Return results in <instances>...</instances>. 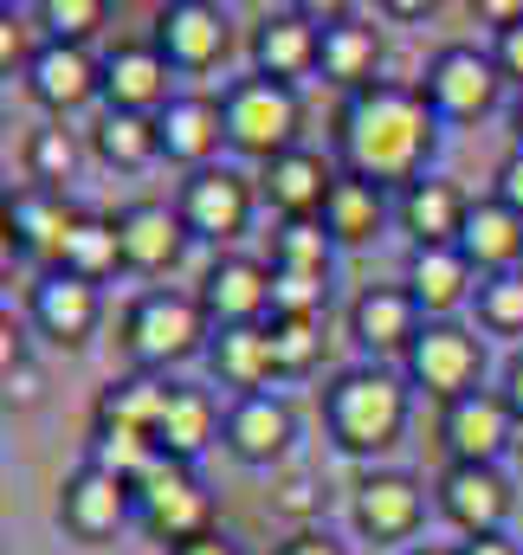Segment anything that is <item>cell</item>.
Here are the masks:
<instances>
[{"label": "cell", "mask_w": 523, "mask_h": 555, "mask_svg": "<svg viewBox=\"0 0 523 555\" xmlns=\"http://www.w3.org/2000/svg\"><path fill=\"white\" fill-rule=\"evenodd\" d=\"M472 317L485 336H523V272H498L479 284Z\"/></svg>", "instance_id": "cell-40"}, {"label": "cell", "mask_w": 523, "mask_h": 555, "mask_svg": "<svg viewBox=\"0 0 523 555\" xmlns=\"http://www.w3.org/2000/svg\"><path fill=\"white\" fill-rule=\"evenodd\" d=\"M130 491H136V530H142V537H155L162 550H181V543H194V537L220 530V524H214V491L194 478V465L155 459Z\"/></svg>", "instance_id": "cell-6"}, {"label": "cell", "mask_w": 523, "mask_h": 555, "mask_svg": "<svg viewBox=\"0 0 523 555\" xmlns=\"http://www.w3.org/2000/svg\"><path fill=\"white\" fill-rule=\"evenodd\" d=\"M479 20H492V26L505 33L511 20H523V0H479Z\"/></svg>", "instance_id": "cell-51"}, {"label": "cell", "mask_w": 523, "mask_h": 555, "mask_svg": "<svg viewBox=\"0 0 523 555\" xmlns=\"http://www.w3.org/2000/svg\"><path fill=\"white\" fill-rule=\"evenodd\" d=\"M375 72H382V26H375V13H349V7H343V13H323L317 78L336 85L343 98H356V91L382 85Z\"/></svg>", "instance_id": "cell-21"}, {"label": "cell", "mask_w": 523, "mask_h": 555, "mask_svg": "<svg viewBox=\"0 0 523 555\" xmlns=\"http://www.w3.org/2000/svg\"><path fill=\"white\" fill-rule=\"evenodd\" d=\"M400 375H407L413 395H426L439 408L479 395L485 388V336H479V323H459V317L426 323L413 336V349L400 356Z\"/></svg>", "instance_id": "cell-4"}, {"label": "cell", "mask_w": 523, "mask_h": 555, "mask_svg": "<svg viewBox=\"0 0 523 555\" xmlns=\"http://www.w3.org/2000/svg\"><path fill=\"white\" fill-rule=\"evenodd\" d=\"M220 408L207 388H188V382H168V408L155 420V452L175 459V465H194L214 439H220Z\"/></svg>", "instance_id": "cell-29"}, {"label": "cell", "mask_w": 523, "mask_h": 555, "mask_svg": "<svg viewBox=\"0 0 523 555\" xmlns=\"http://www.w3.org/2000/svg\"><path fill=\"white\" fill-rule=\"evenodd\" d=\"M439 446H446V465H505V452L523 446V426L511 420L498 388H479L439 408Z\"/></svg>", "instance_id": "cell-14"}, {"label": "cell", "mask_w": 523, "mask_h": 555, "mask_svg": "<svg viewBox=\"0 0 523 555\" xmlns=\"http://www.w3.org/2000/svg\"><path fill=\"white\" fill-rule=\"evenodd\" d=\"M336 175H343V162H330L323 149L297 142V149L271 155L259 168V201L278 220H317L323 201H330V188H336Z\"/></svg>", "instance_id": "cell-20"}, {"label": "cell", "mask_w": 523, "mask_h": 555, "mask_svg": "<svg viewBox=\"0 0 523 555\" xmlns=\"http://www.w3.org/2000/svg\"><path fill=\"white\" fill-rule=\"evenodd\" d=\"M492 59H498V72H505V85L523 91V20H511V26L492 39Z\"/></svg>", "instance_id": "cell-44"}, {"label": "cell", "mask_w": 523, "mask_h": 555, "mask_svg": "<svg viewBox=\"0 0 523 555\" xmlns=\"http://www.w3.org/2000/svg\"><path fill=\"white\" fill-rule=\"evenodd\" d=\"M492 201H505V207L523 220V149H511V155L498 162V175H492Z\"/></svg>", "instance_id": "cell-43"}, {"label": "cell", "mask_w": 523, "mask_h": 555, "mask_svg": "<svg viewBox=\"0 0 523 555\" xmlns=\"http://www.w3.org/2000/svg\"><path fill=\"white\" fill-rule=\"evenodd\" d=\"M472 214V194L446 175H420L413 188L394 194V227L407 233V246H459Z\"/></svg>", "instance_id": "cell-24"}, {"label": "cell", "mask_w": 523, "mask_h": 555, "mask_svg": "<svg viewBox=\"0 0 523 555\" xmlns=\"http://www.w3.org/2000/svg\"><path fill=\"white\" fill-rule=\"evenodd\" d=\"M498 395H505V408H511V420L523 426V349L505 362V375H498Z\"/></svg>", "instance_id": "cell-48"}, {"label": "cell", "mask_w": 523, "mask_h": 555, "mask_svg": "<svg viewBox=\"0 0 523 555\" xmlns=\"http://www.w3.org/2000/svg\"><path fill=\"white\" fill-rule=\"evenodd\" d=\"M117 246H124V272L162 278L181 266L188 253V227L175 214V201H130L117 207Z\"/></svg>", "instance_id": "cell-22"}, {"label": "cell", "mask_w": 523, "mask_h": 555, "mask_svg": "<svg viewBox=\"0 0 523 555\" xmlns=\"http://www.w3.org/2000/svg\"><path fill=\"white\" fill-rule=\"evenodd\" d=\"M330 266H336V246H330L323 220H278V233H271V272L330 278Z\"/></svg>", "instance_id": "cell-36"}, {"label": "cell", "mask_w": 523, "mask_h": 555, "mask_svg": "<svg viewBox=\"0 0 523 555\" xmlns=\"http://www.w3.org/2000/svg\"><path fill=\"white\" fill-rule=\"evenodd\" d=\"M59 524L78 543H111L117 530L136 524V491L124 478L98 472V465H78V472L59 478Z\"/></svg>", "instance_id": "cell-17"}, {"label": "cell", "mask_w": 523, "mask_h": 555, "mask_svg": "<svg viewBox=\"0 0 523 555\" xmlns=\"http://www.w3.org/2000/svg\"><path fill=\"white\" fill-rule=\"evenodd\" d=\"M194 297H201V310H207L214 330H259L265 317H271V266L253 259V253H220L201 272Z\"/></svg>", "instance_id": "cell-16"}, {"label": "cell", "mask_w": 523, "mask_h": 555, "mask_svg": "<svg viewBox=\"0 0 523 555\" xmlns=\"http://www.w3.org/2000/svg\"><path fill=\"white\" fill-rule=\"evenodd\" d=\"M20 362H26V323H20L13 310H0V382H7Z\"/></svg>", "instance_id": "cell-46"}, {"label": "cell", "mask_w": 523, "mask_h": 555, "mask_svg": "<svg viewBox=\"0 0 523 555\" xmlns=\"http://www.w3.org/2000/svg\"><path fill=\"white\" fill-rule=\"evenodd\" d=\"M26 98H33L46 117H59V124H72V117L91 111V104L104 111V52L39 39V52H33V65H26Z\"/></svg>", "instance_id": "cell-11"}, {"label": "cell", "mask_w": 523, "mask_h": 555, "mask_svg": "<svg viewBox=\"0 0 523 555\" xmlns=\"http://www.w3.org/2000/svg\"><path fill=\"white\" fill-rule=\"evenodd\" d=\"M400 555H459V543H413V550H400Z\"/></svg>", "instance_id": "cell-54"}, {"label": "cell", "mask_w": 523, "mask_h": 555, "mask_svg": "<svg viewBox=\"0 0 523 555\" xmlns=\"http://www.w3.org/2000/svg\"><path fill=\"white\" fill-rule=\"evenodd\" d=\"M317 46H323V13H310V7H271L253 26V72L297 91L304 78H317Z\"/></svg>", "instance_id": "cell-18"}, {"label": "cell", "mask_w": 523, "mask_h": 555, "mask_svg": "<svg viewBox=\"0 0 523 555\" xmlns=\"http://www.w3.org/2000/svg\"><path fill=\"white\" fill-rule=\"evenodd\" d=\"M207 375H214V388H233V401H246V395H265L271 382H278V362H271V343H265V323L259 330H214V343H207Z\"/></svg>", "instance_id": "cell-30"}, {"label": "cell", "mask_w": 523, "mask_h": 555, "mask_svg": "<svg viewBox=\"0 0 523 555\" xmlns=\"http://www.w3.org/2000/svg\"><path fill=\"white\" fill-rule=\"evenodd\" d=\"M20 259H26V253L13 246V233H7V220H0V284L13 278V266H20Z\"/></svg>", "instance_id": "cell-52"}, {"label": "cell", "mask_w": 523, "mask_h": 555, "mask_svg": "<svg viewBox=\"0 0 523 555\" xmlns=\"http://www.w3.org/2000/svg\"><path fill=\"white\" fill-rule=\"evenodd\" d=\"M271 266V259H265ZM330 278L317 272H271V317H323Z\"/></svg>", "instance_id": "cell-41"}, {"label": "cell", "mask_w": 523, "mask_h": 555, "mask_svg": "<svg viewBox=\"0 0 523 555\" xmlns=\"http://www.w3.org/2000/svg\"><path fill=\"white\" fill-rule=\"evenodd\" d=\"M149 46L168 59L175 78H201V72H214V65L227 59V46H233V13L214 7V0H168V7H155V20H149Z\"/></svg>", "instance_id": "cell-10"}, {"label": "cell", "mask_w": 523, "mask_h": 555, "mask_svg": "<svg viewBox=\"0 0 523 555\" xmlns=\"http://www.w3.org/2000/svg\"><path fill=\"white\" fill-rule=\"evenodd\" d=\"M382 20H426V7H420V0H388Z\"/></svg>", "instance_id": "cell-53"}, {"label": "cell", "mask_w": 523, "mask_h": 555, "mask_svg": "<svg viewBox=\"0 0 523 555\" xmlns=\"http://www.w3.org/2000/svg\"><path fill=\"white\" fill-rule=\"evenodd\" d=\"M317 220H323V233H330L336 253H362V246H375L388 233L394 201H388V188H375L362 175H336V188H330V201H323Z\"/></svg>", "instance_id": "cell-28"}, {"label": "cell", "mask_w": 523, "mask_h": 555, "mask_svg": "<svg viewBox=\"0 0 523 555\" xmlns=\"http://www.w3.org/2000/svg\"><path fill=\"white\" fill-rule=\"evenodd\" d=\"M220 117H227V149L246 155V162H271L284 149H297V130H304V104L291 85H271V78H233L220 91Z\"/></svg>", "instance_id": "cell-5"}, {"label": "cell", "mask_w": 523, "mask_h": 555, "mask_svg": "<svg viewBox=\"0 0 523 555\" xmlns=\"http://www.w3.org/2000/svg\"><path fill=\"white\" fill-rule=\"evenodd\" d=\"M349 517L362 530V543L375 550H413L420 524H426V485L400 465H369L349 491Z\"/></svg>", "instance_id": "cell-9"}, {"label": "cell", "mask_w": 523, "mask_h": 555, "mask_svg": "<svg viewBox=\"0 0 523 555\" xmlns=\"http://www.w3.org/2000/svg\"><path fill=\"white\" fill-rule=\"evenodd\" d=\"M155 459H162V452H155V439H149V433L91 426V439H85V465H98V472H111V478H124V485H136Z\"/></svg>", "instance_id": "cell-37"}, {"label": "cell", "mask_w": 523, "mask_h": 555, "mask_svg": "<svg viewBox=\"0 0 523 555\" xmlns=\"http://www.w3.org/2000/svg\"><path fill=\"white\" fill-rule=\"evenodd\" d=\"M343 330H349V343L369 362H388V356H407L413 349V336L426 330V310L413 304L407 284H362L349 297V310H343Z\"/></svg>", "instance_id": "cell-15"}, {"label": "cell", "mask_w": 523, "mask_h": 555, "mask_svg": "<svg viewBox=\"0 0 523 555\" xmlns=\"http://www.w3.org/2000/svg\"><path fill=\"white\" fill-rule=\"evenodd\" d=\"M33 26H39V39L91 46V33L111 26V0H39L33 7Z\"/></svg>", "instance_id": "cell-39"}, {"label": "cell", "mask_w": 523, "mask_h": 555, "mask_svg": "<svg viewBox=\"0 0 523 555\" xmlns=\"http://www.w3.org/2000/svg\"><path fill=\"white\" fill-rule=\"evenodd\" d=\"M271 555H349V550H343L330 530H317V524H297V530H291V537H284Z\"/></svg>", "instance_id": "cell-45"}, {"label": "cell", "mask_w": 523, "mask_h": 555, "mask_svg": "<svg viewBox=\"0 0 523 555\" xmlns=\"http://www.w3.org/2000/svg\"><path fill=\"white\" fill-rule=\"evenodd\" d=\"M85 155H91L85 130H72V124L46 117V124L26 137V181H33V188H59V194H65V188L78 181Z\"/></svg>", "instance_id": "cell-35"}, {"label": "cell", "mask_w": 523, "mask_h": 555, "mask_svg": "<svg viewBox=\"0 0 523 555\" xmlns=\"http://www.w3.org/2000/svg\"><path fill=\"white\" fill-rule=\"evenodd\" d=\"M175 98V72L149 39H124L104 52V111H136V117H162Z\"/></svg>", "instance_id": "cell-23"}, {"label": "cell", "mask_w": 523, "mask_h": 555, "mask_svg": "<svg viewBox=\"0 0 523 555\" xmlns=\"http://www.w3.org/2000/svg\"><path fill=\"white\" fill-rule=\"evenodd\" d=\"M265 343L278 375H310L323 356V317H265Z\"/></svg>", "instance_id": "cell-38"}, {"label": "cell", "mask_w": 523, "mask_h": 555, "mask_svg": "<svg viewBox=\"0 0 523 555\" xmlns=\"http://www.w3.org/2000/svg\"><path fill=\"white\" fill-rule=\"evenodd\" d=\"M420 98L433 104L439 124H479V117L498 111V98H505V72H498L492 52H479V46L459 39V46H439V52L426 59V72H420Z\"/></svg>", "instance_id": "cell-8"}, {"label": "cell", "mask_w": 523, "mask_h": 555, "mask_svg": "<svg viewBox=\"0 0 523 555\" xmlns=\"http://www.w3.org/2000/svg\"><path fill=\"white\" fill-rule=\"evenodd\" d=\"M104 323V291L72 272H39L26 284V330L52 349H85Z\"/></svg>", "instance_id": "cell-13"}, {"label": "cell", "mask_w": 523, "mask_h": 555, "mask_svg": "<svg viewBox=\"0 0 523 555\" xmlns=\"http://www.w3.org/2000/svg\"><path fill=\"white\" fill-rule=\"evenodd\" d=\"M155 124H162V162H175V168H188V175H194V168H214L220 149H227L220 98H207V91H175Z\"/></svg>", "instance_id": "cell-27"}, {"label": "cell", "mask_w": 523, "mask_h": 555, "mask_svg": "<svg viewBox=\"0 0 523 555\" xmlns=\"http://www.w3.org/2000/svg\"><path fill=\"white\" fill-rule=\"evenodd\" d=\"M91 155L104 162V168H117V175H142L149 162H162V124L155 117H136V111H98L91 117Z\"/></svg>", "instance_id": "cell-32"}, {"label": "cell", "mask_w": 523, "mask_h": 555, "mask_svg": "<svg viewBox=\"0 0 523 555\" xmlns=\"http://www.w3.org/2000/svg\"><path fill=\"white\" fill-rule=\"evenodd\" d=\"M511 137H518V149H523V91L511 98Z\"/></svg>", "instance_id": "cell-55"}, {"label": "cell", "mask_w": 523, "mask_h": 555, "mask_svg": "<svg viewBox=\"0 0 523 555\" xmlns=\"http://www.w3.org/2000/svg\"><path fill=\"white\" fill-rule=\"evenodd\" d=\"M220 446L240 459V465H253V472H271V465H284L291 459V446H297V414H291V401L284 395H246V401H233L227 420H220Z\"/></svg>", "instance_id": "cell-19"}, {"label": "cell", "mask_w": 523, "mask_h": 555, "mask_svg": "<svg viewBox=\"0 0 523 555\" xmlns=\"http://www.w3.org/2000/svg\"><path fill=\"white\" fill-rule=\"evenodd\" d=\"M175 214H181L188 240L233 246V240H246V227H253V214H259V175H246V168H233V162L194 168V175H181V188H175Z\"/></svg>", "instance_id": "cell-7"}, {"label": "cell", "mask_w": 523, "mask_h": 555, "mask_svg": "<svg viewBox=\"0 0 523 555\" xmlns=\"http://www.w3.org/2000/svg\"><path fill=\"white\" fill-rule=\"evenodd\" d=\"M413 420V388L388 362H356L323 388V433L343 459H382Z\"/></svg>", "instance_id": "cell-2"}, {"label": "cell", "mask_w": 523, "mask_h": 555, "mask_svg": "<svg viewBox=\"0 0 523 555\" xmlns=\"http://www.w3.org/2000/svg\"><path fill=\"white\" fill-rule=\"evenodd\" d=\"M168 408V375H111L98 388V408H91V426H124V433H149L155 439V420Z\"/></svg>", "instance_id": "cell-33"}, {"label": "cell", "mask_w": 523, "mask_h": 555, "mask_svg": "<svg viewBox=\"0 0 523 555\" xmlns=\"http://www.w3.org/2000/svg\"><path fill=\"white\" fill-rule=\"evenodd\" d=\"M207 343H214V323L194 291L149 284L124 310V349H130V369H142V375H168V369L207 356Z\"/></svg>", "instance_id": "cell-3"}, {"label": "cell", "mask_w": 523, "mask_h": 555, "mask_svg": "<svg viewBox=\"0 0 523 555\" xmlns=\"http://www.w3.org/2000/svg\"><path fill=\"white\" fill-rule=\"evenodd\" d=\"M168 555H246V550H240V537L207 530V537H194V543H181V550H168Z\"/></svg>", "instance_id": "cell-49"}, {"label": "cell", "mask_w": 523, "mask_h": 555, "mask_svg": "<svg viewBox=\"0 0 523 555\" xmlns=\"http://www.w3.org/2000/svg\"><path fill=\"white\" fill-rule=\"evenodd\" d=\"M459 253L472 259L479 278H498V272H523V220L505 207V201H472L465 214V233H459Z\"/></svg>", "instance_id": "cell-31"}, {"label": "cell", "mask_w": 523, "mask_h": 555, "mask_svg": "<svg viewBox=\"0 0 523 555\" xmlns=\"http://www.w3.org/2000/svg\"><path fill=\"white\" fill-rule=\"evenodd\" d=\"M400 284L413 291V304L426 310V323H446V317H459V310L479 297L485 278L472 272V259H465L459 246H407Z\"/></svg>", "instance_id": "cell-26"}, {"label": "cell", "mask_w": 523, "mask_h": 555, "mask_svg": "<svg viewBox=\"0 0 523 555\" xmlns=\"http://www.w3.org/2000/svg\"><path fill=\"white\" fill-rule=\"evenodd\" d=\"M7 194H13V188H7V181H0V214H7Z\"/></svg>", "instance_id": "cell-56"}, {"label": "cell", "mask_w": 523, "mask_h": 555, "mask_svg": "<svg viewBox=\"0 0 523 555\" xmlns=\"http://www.w3.org/2000/svg\"><path fill=\"white\" fill-rule=\"evenodd\" d=\"M33 26H26V13H13V7H0V78H26V65H33Z\"/></svg>", "instance_id": "cell-42"}, {"label": "cell", "mask_w": 523, "mask_h": 555, "mask_svg": "<svg viewBox=\"0 0 523 555\" xmlns=\"http://www.w3.org/2000/svg\"><path fill=\"white\" fill-rule=\"evenodd\" d=\"M336 155L343 175H362L375 188H413L420 175H433L439 155V117L420 98V85H369L356 98H343L336 111Z\"/></svg>", "instance_id": "cell-1"}, {"label": "cell", "mask_w": 523, "mask_h": 555, "mask_svg": "<svg viewBox=\"0 0 523 555\" xmlns=\"http://www.w3.org/2000/svg\"><path fill=\"white\" fill-rule=\"evenodd\" d=\"M0 401H7V408H33V401H39V369H33V362H20V369L0 382Z\"/></svg>", "instance_id": "cell-47"}, {"label": "cell", "mask_w": 523, "mask_h": 555, "mask_svg": "<svg viewBox=\"0 0 523 555\" xmlns=\"http://www.w3.org/2000/svg\"><path fill=\"white\" fill-rule=\"evenodd\" d=\"M52 272H72V278H85V284H98V291H104V278L124 272L117 214H78V227H72V240H65V253H59V266H52Z\"/></svg>", "instance_id": "cell-34"}, {"label": "cell", "mask_w": 523, "mask_h": 555, "mask_svg": "<svg viewBox=\"0 0 523 555\" xmlns=\"http://www.w3.org/2000/svg\"><path fill=\"white\" fill-rule=\"evenodd\" d=\"M459 555H523V550L505 537V530H498V537H465V543H459Z\"/></svg>", "instance_id": "cell-50"}, {"label": "cell", "mask_w": 523, "mask_h": 555, "mask_svg": "<svg viewBox=\"0 0 523 555\" xmlns=\"http://www.w3.org/2000/svg\"><path fill=\"white\" fill-rule=\"evenodd\" d=\"M433 511L465 537H498L518 511V485L505 465H446L433 478Z\"/></svg>", "instance_id": "cell-12"}, {"label": "cell", "mask_w": 523, "mask_h": 555, "mask_svg": "<svg viewBox=\"0 0 523 555\" xmlns=\"http://www.w3.org/2000/svg\"><path fill=\"white\" fill-rule=\"evenodd\" d=\"M0 220H7L13 246L52 272L59 253H65V240H72V227H78V207H72L59 188H33V181H20V188L7 194V214H0Z\"/></svg>", "instance_id": "cell-25"}]
</instances>
